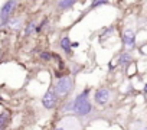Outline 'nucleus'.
<instances>
[{
    "instance_id": "f257e3e1",
    "label": "nucleus",
    "mask_w": 147,
    "mask_h": 130,
    "mask_svg": "<svg viewBox=\"0 0 147 130\" xmlns=\"http://www.w3.org/2000/svg\"><path fill=\"white\" fill-rule=\"evenodd\" d=\"M88 95H90V91L85 90L84 93H81L75 100H74V111H75L78 116H87L91 111L92 106L88 100Z\"/></svg>"
},
{
    "instance_id": "f03ea898",
    "label": "nucleus",
    "mask_w": 147,
    "mask_h": 130,
    "mask_svg": "<svg viewBox=\"0 0 147 130\" xmlns=\"http://www.w3.org/2000/svg\"><path fill=\"white\" fill-rule=\"evenodd\" d=\"M18 6V2L16 0H6L3 3V6L0 7V28L7 25V22L10 20L15 9Z\"/></svg>"
},
{
    "instance_id": "7ed1b4c3",
    "label": "nucleus",
    "mask_w": 147,
    "mask_h": 130,
    "mask_svg": "<svg viewBox=\"0 0 147 130\" xmlns=\"http://www.w3.org/2000/svg\"><path fill=\"white\" fill-rule=\"evenodd\" d=\"M74 88V80L72 77H61L56 84H55V93L58 97H63L66 94H69Z\"/></svg>"
},
{
    "instance_id": "20e7f679",
    "label": "nucleus",
    "mask_w": 147,
    "mask_h": 130,
    "mask_svg": "<svg viewBox=\"0 0 147 130\" xmlns=\"http://www.w3.org/2000/svg\"><path fill=\"white\" fill-rule=\"evenodd\" d=\"M56 103H58V95H56L55 90H48L46 94H45L43 98H42L43 107L49 110V108H53V107L56 106Z\"/></svg>"
},
{
    "instance_id": "39448f33",
    "label": "nucleus",
    "mask_w": 147,
    "mask_h": 130,
    "mask_svg": "<svg viewBox=\"0 0 147 130\" xmlns=\"http://www.w3.org/2000/svg\"><path fill=\"white\" fill-rule=\"evenodd\" d=\"M108 100H110V91H108L107 88H100V90L95 93V101H97L98 104L104 106V104L108 103Z\"/></svg>"
},
{
    "instance_id": "423d86ee",
    "label": "nucleus",
    "mask_w": 147,
    "mask_h": 130,
    "mask_svg": "<svg viewBox=\"0 0 147 130\" xmlns=\"http://www.w3.org/2000/svg\"><path fill=\"white\" fill-rule=\"evenodd\" d=\"M123 42H124V45L127 48H133L134 43H136V33L131 29L124 30V33H123Z\"/></svg>"
},
{
    "instance_id": "0eeeda50",
    "label": "nucleus",
    "mask_w": 147,
    "mask_h": 130,
    "mask_svg": "<svg viewBox=\"0 0 147 130\" xmlns=\"http://www.w3.org/2000/svg\"><path fill=\"white\" fill-rule=\"evenodd\" d=\"M77 3V0H58V7L62 10H66L69 7H72Z\"/></svg>"
},
{
    "instance_id": "6e6552de",
    "label": "nucleus",
    "mask_w": 147,
    "mask_h": 130,
    "mask_svg": "<svg viewBox=\"0 0 147 130\" xmlns=\"http://www.w3.org/2000/svg\"><path fill=\"white\" fill-rule=\"evenodd\" d=\"M7 25L15 29V30H19L22 28V18H10V20L7 22Z\"/></svg>"
},
{
    "instance_id": "1a4fd4ad",
    "label": "nucleus",
    "mask_w": 147,
    "mask_h": 130,
    "mask_svg": "<svg viewBox=\"0 0 147 130\" xmlns=\"http://www.w3.org/2000/svg\"><path fill=\"white\" fill-rule=\"evenodd\" d=\"M7 123H9V113L3 111L2 114H0V130H5Z\"/></svg>"
},
{
    "instance_id": "9d476101",
    "label": "nucleus",
    "mask_w": 147,
    "mask_h": 130,
    "mask_svg": "<svg viewBox=\"0 0 147 130\" xmlns=\"http://www.w3.org/2000/svg\"><path fill=\"white\" fill-rule=\"evenodd\" d=\"M61 48H62L65 52L69 53V51H71V48H72V43H71V41H69L68 36H65V38L61 39Z\"/></svg>"
},
{
    "instance_id": "9b49d317",
    "label": "nucleus",
    "mask_w": 147,
    "mask_h": 130,
    "mask_svg": "<svg viewBox=\"0 0 147 130\" xmlns=\"http://www.w3.org/2000/svg\"><path fill=\"white\" fill-rule=\"evenodd\" d=\"M36 29H38V25H36V22H29L28 23V26H26V30H25V35H32L33 32H36Z\"/></svg>"
},
{
    "instance_id": "f8f14e48",
    "label": "nucleus",
    "mask_w": 147,
    "mask_h": 130,
    "mask_svg": "<svg viewBox=\"0 0 147 130\" xmlns=\"http://www.w3.org/2000/svg\"><path fill=\"white\" fill-rule=\"evenodd\" d=\"M130 59H131V55H130L128 52H124V53H121V55H120L118 62H120L121 65H125V64H128V62H130Z\"/></svg>"
},
{
    "instance_id": "ddd939ff",
    "label": "nucleus",
    "mask_w": 147,
    "mask_h": 130,
    "mask_svg": "<svg viewBox=\"0 0 147 130\" xmlns=\"http://www.w3.org/2000/svg\"><path fill=\"white\" fill-rule=\"evenodd\" d=\"M108 3V0H92V3H91V9H95L101 5H107Z\"/></svg>"
},
{
    "instance_id": "4468645a",
    "label": "nucleus",
    "mask_w": 147,
    "mask_h": 130,
    "mask_svg": "<svg viewBox=\"0 0 147 130\" xmlns=\"http://www.w3.org/2000/svg\"><path fill=\"white\" fill-rule=\"evenodd\" d=\"M51 56H52V53H49V52H42V53H40V58L45 59V61H51V59H52Z\"/></svg>"
},
{
    "instance_id": "2eb2a0df",
    "label": "nucleus",
    "mask_w": 147,
    "mask_h": 130,
    "mask_svg": "<svg viewBox=\"0 0 147 130\" xmlns=\"http://www.w3.org/2000/svg\"><path fill=\"white\" fill-rule=\"evenodd\" d=\"M144 93H147V84L144 85Z\"/></svg>"
},
{
    "instance_id": "dca6fc26",
    "label": "nucleus",
    "mask_w": 147,
    "mask_h": 130,
    "mask_svg": "<svg viewBox=\"0 0 147 130\" xmlns=\"http://www.w3.org/2000/svg\"><path fill=\"white\" fill-rule=\"evenodd\" d=\"M55 130H63V129H62V127H58V129H55Z\"/></svg>"
},
{
    "instance_id": "f3484780",
    "label": "nucleus",
    "mask_w": 147,
    "mask_h": 130,
    "mask_svg": "<svg viewBox=\"0 0 147 130\" xmlns=\"http://www.w3.org/2000/svg\"><path fill=\"white\" fill-rule=\"evenodd\" d=\"M143 130H147V127H144V129H143Z\"/></svg>"
}]
</instances>
